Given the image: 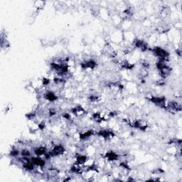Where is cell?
I'll list each match as a JSON object with an SVG mask.
<instances>
[{
  "instance_id": "1",
  "label": "cell",
  "mask_w": 182,
  "mask_h": 182,
  "mask_svg": "<svg viewBox=\"0 0 182 182\" xmlns=\"http://www.w3.org/2000/svg\"><path fill=\"white\" fill-rule=\"evenodd\" d=\"M152 51L154 54V55L157 57H158L159 60L164 61V62H167L168 61L169 54L168 53V51L164 50V48H161V47L156 46L153 48Z\"/></svg>"
},
{
  "instance_id": "2",
  "label": "cell",
  "mask_w": 182,
  "mask_h": 182,
  "mask_svg": "<svg viewBox=\"0 0 182 182\" xmlns=\"http://www.w3.org/2000/svg\"><path fill=\"white\" fill-rule=\"evenodd\" d=\"M65 152V148L63 145L61 144H58V145H56L55 147L53 148L52 151L50 152L51 157H54V156H59L64 154V153Z\"/></svg>"
},
{
  "instance_id": "3",
  "label": "cell",
  "mask_w": 182,
  "mask_h": 182,
  "mask_svg": "<svg viewBox=\"0 0 182 182\" xmlns=\"http://www.w3.org/2000/svg\"><path fill=\"white\" fill-rule=\"evenodd\" d=\"M150 100L154 104L157 105H159L161 107H164V105H165L166 102V98L164 97H156V96H152Z\"/></svg>"
},
{
  "instance_id": "4",
  "label": "cell",
  "mask_w": 182,
  "mask_h": 182,
  "mask_svg": "<svg viewBox=\"0 0 182 182\" xmlns=\"http://www.w3.org/2000/svg\"><path fill=\"white\" fill-rule=\"evenodd\" d=\"M31 160L34 165L40 167V168H42L46 165V161L41 158H40L39 157H38V156L36 157H32Z\"/></svg>"
},
{
  "instance_id": "5",
  "label": "cell",
  "mask_w": 182,
  "mask_h": 182,
  "mask_svg": "<svg viewBox=\"0 0 182 182\" xmlns=\"http://www.w3.org/2000/svg\"><path fill=\"white\" fill-rule=\"evenodd\" d=\"M81 66L84 69H93L96 66V62L94 60H88L81 64Z\"/></svg>"
},
{
  "instance_id": "6",
  "label": "cell",
  "mask_w": 182,
  "mask_h": 182,
  "mask_svg": "<svg viewBox=\"0 0 182 182\" xmlns=\"http://www.w3.org/2000/svg\"><path fill=\"white\" fill-rule=\"evenodd\" d=\"M169 108H170L172 110H174V111L176 112H179L181 111V104H179V103H177V102H170V103H169Z\"/></svg>"
},
{
  "instance_id": "7",
  "label": "cell",
  "mask_w": 182,
  "mask_h": 182,
  "mask_svg": "<svg viewBox=\"0 0 182 182\" xmlns=\"http://www.w3.org/2000/svg\"><path fill=\"white\" fill-rule=\"evenodd\" d=\"M44 98L49 102H54L58 99V97H57L53 92H47V93L44 95Z\"/></svg>"
},
{
  "instance_id": "8",
  "label": "cell",
  "mask_w": 182,
  "mask_h": 182,
  "mask_svg": "<svg viewBox=\"0 0 182 182\" xmlns=\"http://www.w3.org/2000/svg\"><path fill=\"white\" fill-rule=\"evenodd\" d=\"M34 153L38 157H41L42 155H45L47 153V149L46 147H39L36 148L34 150Z\"/></svg>"
},
{
  "instance_id": "9",
  "label": "cell",
  "mask_w": 182,
  "mask_h": 182,
  "mask_svg": "<svg viewBox=\"0 0 182 182\" xmlns=\"http://www.w3.org/2000/svg\"><path fill=\"white\" fill-rule=\"evenodd\" d=\"M105 157L107 159L108 161H114L117 160V159H118V155H117L116 153L113 152H107V154H105Z\"/></svg>"
},
{
  "instance_id": "10",
  "label": "cell",
  "mask_w": 182,
  "mask_h": 182,
  "mask_svg": "<svg viewBox=\"0 0 182 182\" xmlns=\"http://www.w3.org/2000/svg\"><path fill=\"white\" fill-rule=\"evenodd\" d=\"M21 155H22V157H29L30 155H31V152H30L28 150H23L22 151H21Z\"/></svg>"
},
{
  "instance_id": "11",
  "label": "cell",
  "mask_w": 182,
  "mask_h": 182,
  "mask_svg": "<svg viewBox=\"0 0 182 182\" xmlns=\"http://www.w3.org/2000/svg\"><path fill=\"white\" fill-rule=\"evenodd\" d=\"M10 154H11V156H12V157H16V156H18L19 151H17V150H12V151L11 152V153H10Z\"/></svg>"
}]
</instances>
